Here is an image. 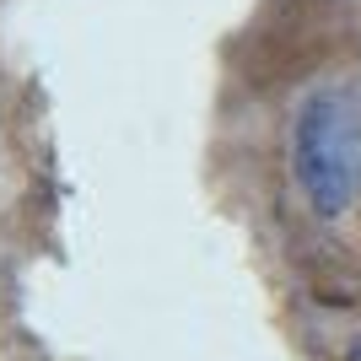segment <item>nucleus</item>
Masks as SVG:
<instances>
[{"instance_id": "nucleus-1", "label": "nucleus", "mask_w": 361, "mask_h": 361, "mask_svg": "<svg viewBox=\"0 0 361 361\" xmlns=\"http://www.w3.org/2000/svg\"><path fill=\"white\" fill-rule=\"evenodd\" d=\"M291 173L313 216L340 221L361 195V97L313 87L291 114Z\"/></svg>"}]
</instances>
